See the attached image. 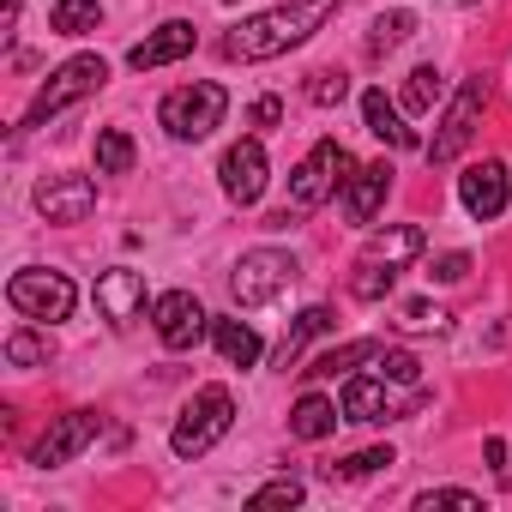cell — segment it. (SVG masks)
<instances>
[{
  "instance_id": "26",
  "label": "cell",
  "mask_w": 512,
  "mask_h": 512,
  "mask_svg": "<svg viewBox=\"0 0 512 512\" xmlns=\"http://www.w3.org/2000/svg\"><path fill=\"white\" fill-rule=\"evenodd\" d=\"M133 157H139V151H133V139H127L121 127H103V133H97V169H103V175H127Z\"/></svg>"
},
{
  "instance_id": "21",
  "label": "cell",
  "mask_w": 512,
  "mask_h": 512,
  "mask_svg": "<svg viewBox=\"0 0 512 512\" xmlns=\"http://www.w3.org/2000/svg\"><path fill=\"white\" fill-rule=\"evenodd\" d=\"M338 422H344V410H338L332 398H320V392H308V398L290 410V434H296V440H326V434H338Z\"/></svg>"
},
{
  "instance_id": "1",
  "label": "cell",
  "mask_w": 512,
  "mask_h": 512,
  "mask_svg": "<svg viewBox=\"0 0 512 512\" xmlns=\"http://www.w3.org/2000/svg\"><path fill=\"white\" fill-rule=\"evenodd\" d=\"M332 13H344V0H284L272 13H253L241 19L229 37H223V55L229 61H272V55H290L302 49Z\"/></svg>"
},
{
  "instance_id": "31",
  "label": "cell",
  "mask_w": 512,
  "mask_h": 512,
  "mask_svg": "<svg viewBox=\"0 0 512 512\" xmlns=\"http://www.w3.org/2000/svg\"><path fill=\"white\" fill-rule=\"evenodd\" d=\"M344 91H350V79H344V73H332V67L308 79V103H320V109H332V103H344Z\"/></svg>"
},
{
  "instance_id": "34",
  "label": "cell",
  "mask_w": 512,
  "mask_h": 512,
  "mask_svg": "<svg viewBox=\"0 0 512 512\" xmlns=\"http://www.w3.org/2000/svg\"><path fill=\"white\" fill-rule=\"evenodd\" d=\"M428 278H440V284H458V278H470V253H440Z\"/></svg>"
},
{
  "instance_id": "17",
  "label": "cell",
  "mask_w": 512,
  "mask_h": 512,
  "mask_svg": "<svg viewBox=\"0 0 512 512\" xmlns=\"http://www.w3.org/2000/svg\"><path fill=\"white\" fill-rule=\"evenodd\" d=\"M386 193H392V163H362L350 175V193H344L350 223H374V211L386 205Z\"/></svg>"
},
{
  "instance_id": "14",
  "label": "cell",
  "mask_w": 512,
  "mask_h": 512,
  "mask_svg": "<svg viewBox=\"0 0 512 512\" xmlns=\"http://www.w3.org/2000/svg\"><path fill=\"white\" fill-rule=\"evenodd\" d=\"M151 320H157V338H163V350H193V344L205 338V326H211V314H205V308H199V296H187V290H169V296H157Z\"/></svg>"
},
{
  "instance_id": "18",
  "label": "cell",
  "mask_w": 512,
  "mask_h": 512,
  "mask_svg": "<svg viewBox=\"0 0 512 512\" xmlns=\"http://www.w3.org/2000/svg\"><path fill=\"white\" fill-rule=\"evenodd\" d=\"M428 247V235H422V223H392V229H380L368 247H362V260H374V266H410L416 253Z\"/></svg>"
},
{
  "instance_id": "12",
  "label": "cell",
  "mask_w": 512,
  "mask_h": 512,
  "mask_svg": "<svg viewBox=\"0 0 512 512\" xmlns=\"http://www.w3.org/2000/svg\"><path fill=\"white\" fill-rule=\"evenodd\" d=\"M217 175H223V193H229V205H260V193H266V145L260 139H241V145H229L223 151V163H217Z\"/></svg>"
},
{
  "instance_id": "15",
  "label": "cell",
  "mask_w": 512,
  "mask_h": 512,
  "mask_svg": "<svg viewBox=\"0 0 512 512\" xmlns=\"http://www.w3.org/2000/svg\"><path fill=\"white\" fill-rule=\"evenodd\" d=\"M193 43H199V31L187 25V19H169V25H157L145 43H133V55H127V67L133 73H151V67H169V61H181V55H193Z\"/></svg>"
},
{
  "instance_id": "19",
  "label": "cell",
  "mask_w": 512,
  "mask_h": 512,
  "mask_svg": "<svg viewBox=\"0 0 512 512\" xmlns=\"http://www.w3.org/2000/svg\"><path fill=\"white\" fill-rule=\"evenodd\" d=\"M362 115H368V133H374L380 145H392V151H410V145H416V133L404 127L398 103H386V91H362Z\"/></svg>"
},
{
  "instance_id": "11",
  "label": "cell",
  "mask_w": 512,
  "mask_h": 512,
  "mask_svg": "<svg viewBox=\"0 0 512 512\" xmlns=\"http://www.w3.org/2000/svg\"><path fill=\"white\" fill-rule=\"evenodd\" d=\"M97 428H103L97 410H73V416H61V422L31 446V464H37V470H61V464H73V458L97 440Z\"/></svg>"
},
{
  "instance_id": "4",
  "label": "cell",
  "mask_w": 512,
  "mask_h": 512,
  "mask_svg": "<svg viewBox=\"0 0 512 512\" xmlns=\"http://www.w3.org/2000/svg\"><path fill=\"white\" fill-rule=\"evenodd\" d=\"M229 422H235V398H229V386H199L193 404L181 410L175 434H169V452H175V458H205V452L229 434Z\"/></svg>"
},
{
  "instance_id": "28",
  "label": "cell",
  "mask_w": 512,
  "mask_h": 512,
  "mask_svg": "<svg viewBox=\"0 0 512 512\" xmlns=\"http://www.w3.org/2000/svg\"><path fill=\"white\" fill-rule=\"evenodd\" d=\"M440 91H446V79H440L434 67H416V73L404 79V109H410V115H428V109L440 103Z\"/></svg>"
},
{
  "instance_id": "32",
  "label": "cell",
  "mask_w": 512,
  "mask_h": 512,
  "mask_svg": "<svg viewBox=\"0 0 512 512\" xmlns=\"http://www.w3.org/2000/svg\"><path fill=\"white\" fill-rule=\"evenodd\" d=\"M404 326H410V332H446V308H434V302H404Z\"/></svg>"
},
{
  "instance_id": "9",
  "label": "cell",
  "mask_w": 512,
  "mask_h": 512,
  "mask_svg": "<svg viewBox=\"0 0 512 512\" xmlns=\"http://www.w3.org/2000/svg\"><path fill=\"white\" fill-rule=\"evenodd\" d=\"M482 103H488V79L476 73V79L458 85V97H452V109H446V121H440V133H434V145H428V163H452V157L476 139V115H482Z\"/></svg>"
},
{
  "instance_id": "13",
  "label": "cell",
  "mask_w": 512,
  "mask_h": 512,
  "mask_svg": "<svg viewBox=\"0 0 512 512\" xmlns=\"http://www.w3.org/2000/svg\"><path fill=\"white\" fill-rule=\"evenodd\" d=\"M37 211L49 223H85L97 211V181L91 175H43L37 181Z\"/></svg>"
},
{
  "instance_id": "5",
  "label": "cell",
  "mask_w": 512,
  "mask_h": 512,
  "mask_svg": "<svg viewBox=\"0 0 512 512\" xmlns=\"http://www.w3.org/2000/svg\"><path fill=\"white\" fill-rule=\"evenodd\" d=\"M223 109H229V91L211 79H193L163 97L157 121L169 127V139H211V127H223Z\"/></svg>"
},
{
  "instance_id": "24",
  "label": "cell",
  "mask_w": 512,
  "mask_h": 512,
  "mask_svg": "<svg viewBox=\"0 0 512 512\" xmlns=\"http://www.w3.org/2000/svg\"><path fill=\"white\" fill-rule=\"evenodd\" d=\"M410 31H416V13H404V7H398V13H380V19L368 25V55H374V61H380V55H392Z\"/></svg>"
},
{
  "instance_id": "35",
  "label": "cell",
  "mask_w": 512,
  "mask_h": 512,
  "mask_svg": "<svg viewBox=\"0 0 512 512\" xmlns=\"http://www.w3.org/2000/svg\"><path fill=\"white\" fill-rule=\"evenodd\" d=\"M278 115H284V103H278V97H260V103H253V121H260V127H272Z\"/></svg>"
},
{
  "instance_id": "29",
  "label": "cell",
  "mask_w": 512,
  "mask_h": 512,
  "mask_svg": "<svg viewBox=\"0 0 512 512\" xmlns=\"http://www.w3.org/2000/svg\"><path fill=\"white\" fill-rule=\"evenodd\" d=\"M7 362H13V368L49 362V338H43V332H13V338H7Z\"/></svg>"
},
{
  "instance_id": "30",
  "label": "cell",
  "mask_w": 512,
  "mask_h": 512,
  "mask_svg": "<svg viewBox=\"0 0 512 512\" xmlns=\"http://www.w3.org/2000/svg\"><path fill=\"white\" fill-rule=\"evenodd\" d=\"M247 506H253V512H260V506H302V482H296V476H278V482H266V488H253Z\"/></svg>"
},
{
  "instance_id": "8",
  "label": "cell",
  "mask_w": 512,
  "mask_h": 512,
  "mask_svg": "<svg viewBox=\"0 0 512 512\" xmlns=\"http://www.w3.org/2000/svg\"><path fill=\"white\" fill-rule=\"evenodd\" d=\"M7 302H13L25 320H43V326H55V320H67V314H73L79 290H73V278H67V272L25 266V272H13V284H7Z\"/></svg>"
},
{
  "instance_id": "2",
  "label": "cell",
  "mask_w": 512,
  "mask_h": 512,
  "mask_svg": "<svg viewBox=\"0 0 512 512\" xmlns=\"http://www.w3.org/2000/svg\"><path fill=\"white\" fill-rule=\"evenodd\" d=\"M350 175H356V163H350V151L338 145V139H320L302 163H296V175H290V217H308V211H320L338 187H350Z\"/></svg>"
},
{
  "instance_id": "22",
  "label": "cell",
  "mask_w": 512,
  "mask_h": 512,
  "mask_svg": "<svg viewBox=\"0 0 512 512\" xmlns=\"http://www.w3.org/2000/svg\"><path fill=\"white\" fill-rule=\"evenodd\" d=\"M332 326H338V314H332V308H302V314H296V326H290V332H284V344H278V368H290V362L308 350V338H320V332H332Z\"/></svg>"
},
{
  "instance_id": "25",
  "label": "cell",
  "mask_w": 512,
  "mask_h": 512,
  "mask_svg": "<svg viewBox=\"0 0 512 512\" xmlns=\"http://www.w3.org/2000/svg\"><path fill=\"white\" fill-rule=\"evenodd\" d=\"M374 356H380V344H374V338H356V344H344V350H326V356H320L308 374H314V380H338L344 368H356V362H374Z\"/></svg>"
},
{
  "instance_id": "20",
  "label": "cell",
  "mask_w": 512,
  "mask_h": 512,
  "mask_svg": "<svg viewBox=\"0 0 512 512\" xmlns=\"http://www.w3.org/2000/svg\"><path fill=\"white\" fill-rule=\"evenodd\" d=\"M211 344L229 368H253L260 362V332H253L247 320H211Z\"/></svg>"
},
{
  "instance_id": "6",
  "label": "cell",
  "mask_w": 512,
  "mask_h": 512,
  "mask_svg": "<svg viewBox=\"0 0 512 512\" xmlns=\"http://www.w3.org/2000/svg\"><path fill=\"white\" fill-rule=\"evenodd\" d=\"M296 284V260L284 247H253V253H241V266L229 272V296H235V308H266L272 296H284Z\"/></svg>"
},
{
  "instance_id": "10",
  "label": "cell",
  "mask_w": 512,
  "mask_h": 512,
  "mask_svg": "<svg viewBox=\"0 0 512 512\" xmlns=\"http://www.w3.org/2000/svg\"><path fill=\"white\" fill-rule=\"evenodd\" d=\"M458 199H464V211H470L476 223H494V217L506 211V199H512V175H506V163H500V157L470 163V169L458 175Z\"/></svg>"
},
{
  "instance_id": "33",
  "label": "cell",
  "mask_w": 512,
  "mask_h": 512,
  "mask_svg": "<svg viewBox=\"0 0 512 512\" xmlns=\"http://www.w3.org/2000/svg\"><path fill=\"white\" fill-rule=\"evenodd\" d=\"M416 506H482V494H470V488H428V494H416Z\"/></svg>"
},
{
  "instance_id": "27",
  "label": "cell",
  "mask_w": 512,
  "mask_h": 512,
  "mask_svg": "<svg viewBox=\"0 0 512 512\" xmlns=\"http://www.w3.org/2000/svg\"><path fill=\"white\" fill-rule=\"evenodd\" d=\"M386 464H398L392 446H368V452H350V458L326 464V476H332V482H356V476H374V470H386Z\"/></svg>"
},
{
  "instance_id": "3",
  "label": "cell",
  "mask_w": 512,
  "mask_h": 512,
  "mask_svg": "<svg viewBox=\"0 0 512 512\" xmlns=\"http://www.w3.org/2000/svg\"><path fill=\"white\" fill-rule=\"evenodd\" d=\"M404 380H392V374H356L350 386H344V398H338V410H344V422H404V416H416L422 404H428V386H410V392H398Z\"/></svg>"
},
{
  "instance_id": "7",
  "label": "cell",
  "mask_w": 512,
  "mask_h": 512,
  "mask_svg": "<svg viewBox=\"0 0 512 512\" xmlns=\"http://www.w3.org/2000/svg\"><path fill=\"white\" fill-rule=\"evenodd\" d=\"M103 79H109L103 55H73V61H67V67H55V73H49V85L31 97V109H25V127H43V121H49V115H61L67 103H79V97L103 91Z\"/></svg>"
},
{
  "instance_id": "23",
  "label": "cell",
  "mask_w": 512,
  "mask_h": 512,
  "mask_svg": "<svg viewBox=\"0 0 512 512\" xmlns=\"http://www.w3.org/2000/svg\"><path fill=\"white\" fill-rule=\"evenodd\" d=\"M103 25V7L97 0H55V13H49V31L55 37H85Z\"/></svg>"
},
{
  "instance_id": "16",
  "label": "cell",
  "mask_w": 512,
  "mask_h": 512,
  "mask_svg": "<svg viewBox=\"0 0 512 512\" xmlns=\"http://www.w3.org/2000/svg\"><path fill=\"white\" fill-rule=\"evenodd\" d=\"M97 308H103L109 326L139 320V308H145V272H127V266L103 272V278H97Z\"/></svg>"
}]
</instances>
